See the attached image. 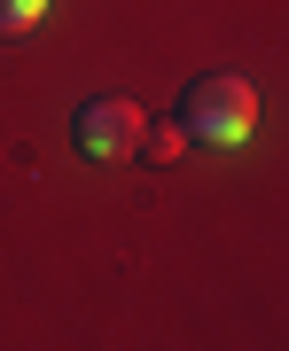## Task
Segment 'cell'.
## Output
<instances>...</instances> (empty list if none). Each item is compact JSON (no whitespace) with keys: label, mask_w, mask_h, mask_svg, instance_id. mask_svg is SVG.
Masks as SVG:
<instances>
[{"label":"cell","mask_w":289,"mask_h":351,"mask_svg":"<svg viewBox=\"0 0 289 351\" xmlns=\"http://www.w3.org/2000/svg\"><path fill=\"white\" fill-rule=\"evenodd\" d=\"M133 156H149V164H180V156H188V133H180V125L141 133V149H133Z\"/></svg>","instance_id":"4"},{"label":"cell","mask_w":289,"mask_h":351,"mask_svg":"<svg viewBox=\"0 0 289 351\" xmlns=\"http://www.w3.org/2000/svg\"><path fill=\"white\" fill-rule=\"evenodd\" d=\"M172 125L188 133L196 149H242V141L258 133V86L235 78V71H211V78H196V86L180 94Z\"/></svg>","instance_id":"1"},{"label":"cell","mask_w":289,"mask_h":351,"mask_svg":"<svg viewBox=\"0 0 289 351\" xmlns=\"http://www.w3.org/2000/svg\"><path fill=\"white\" fill-rule=\"evenodd\" d=\"M39 16H47V0H0V39H32Z\"/></svg>","instance_id":"3"},{"label":"cell","mask_w":289,"mask_h":351,"mask_svg":"<svg viewBox=\"0 0 289 351\" xmlns=\"http://www.w3.org/2000/svg\"><path fill=\"white\" fill-rule=\"evenodd\" d=\"M141 133H149V117H141L133 101H86V110L71 117V141H78V156H94V164H117V156H133V149H141Z\"/></svg>","instance_id":"2"}]
</instances>
